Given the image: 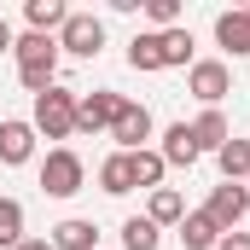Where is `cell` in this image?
<instances>
[{
    "label": "cell",
    "instance_id": "cell-1",
    "mask_svg": "<svg viewBox=\"0 0 250 250\" xmlns=\"http://www.w3.org/2000/svg\"><path fill=\"white\" fill-rule=\"evenodd\" d=\"M12 59H18V82H23L29 93H47V87L59 82V41H53V35H18Z\"/></svg>",
    "mask_w": 250,
    "mask_h": 250
},
{
    "label": "cell",
    "instance_id": "cell-2",
    "mask_svg": "<svg viewBox=\"0 0 250 250\" xmlns=\"http://www.w3.org/2000/svg\"><path fill=\"white\" fill-rule=\"evenodd\" d=\"M35 134H47V140H70L76 134V93L70 87H47V93H35Z\"/></svg>",
    "mask_w": 250,
    "mask_h": 250
},
{
    "label": "cell",
    "instance_id": "cell-3",
    "mask_svg": "<svg viewBox=\"0 0 250 250\" xmlns=\"http://www.w3.org/2000/svg\"><path fill=\"white\" fill-rule=\"evenodd\" d=\"M82 181H87V163H82L70 146H53L47 163H41V192H47V198H76Z\"/></svg>",
    "mask_w": 250,
    "mask_h": 250
},
{
    "label": "cell",
    "instance_id": "cell-4",
    "mask_svg": "<svg viewBox=\"0 0 250 250\" xmlns=\"http://www.w3.org/2000/svg\"><path fill=\"white\" fill-rule=\"evenodd\" d=\"M187 93L204 105V111H221V99L233 93V70L221 59H192V70H187Z\"/></svg>",
    "mask_w": 250,
    "mask_h": 250
},
{
    "label": "cell",
    "instance_id": "cell-5",
    "mask_svg": "<svg viewBox=\"0 0 250 250\" xmlns=\"http://www.w3.org/2000/svg\"><path fill=\"white\" fill-rule=\"evenodd\" d=\"M123 93H111V87H93V93H82L76 99V134H111V123L123 117Z\"/></svg>",
    "mask_w": 250,
    "mask_h": 250
},
{
    "label": "cell",
    "instance_id": "cell-6",
    "mask_svg": "<svg viewBox=\"0 0 250 250\" xmlns=\"http://www.w3.org/2000/svg\"><path fill=\"white\" fill-rule=\"evenodd\" d=\"M53 41H59L64 53H76V59H99V47H105V18H93V12H70Z\"/></svg>",
    "mask_w": 250,
    "mask_h": 250
},
{
    "label": "cell",
    "instance_id": "cell-7",
    "mask_svg": "<svg viewBox=\"0 0 250 250\" xmlns=\"http://www.w3.org/2000/svg\"><path fill=\"white\" fill-rule=\"evenodd\" d=\"M204 215H209V221H215L221 233H239V221L250 215V187H239V181H221V187L209 192Z\"/></svg>",
    "mask_w": 250,
    "mask_h": 250
},
{
    "label": "cell",
    "instance_id": "cell-8",
    "mask_svg": "<svg viewBox=\"0 0 250 250\" xmlns=\"http://www.w3.org/2000/svg\"><path fill=\"white\" fill-rule=\"evenodd\" d=\"M29 157H35V123L6 117V123H0V163H6V169H23Z\"/></svg>",
    "mask_w": 250,
    "mask_h": 250
},
{
    "label": "cell",
    "instance_id": "cell-9",
    "mask_svg": "<svg viewBox=\"0 0 250 250\" xmlns=\"http://www.w3.org/2000/svg\"><path fill=\"white\" fill-rule=\"evenodd\" d=\"M111 140H117V151H146V140H151V111L128 99L123 117L111 123Z\"/></svg>",
    "mask_w": 250,
    "mask_h": 250
},
{
    "label": "cell",
    "instance_id": "cell-10",
    "mask_svg": "<svg viewBox=\"0 0 250 250\" xmlns=\"http://www.w3.org/2000/svg\"><path fill=\"white\" fill-rule=\"evenodd\" d=\"M157 157H163L169 169H192V163H198V140H192V123H169V128H163V146H157Z\"/></svg>",
    "mask_w": 250,
    "mask_h": 250
},
{
    "label": "cell",
    "instance_id": "cell-11",
    "mask_svg": "<svg viewBox=\"0 0 250 250\" xmlns=\"http://www.w3.org/2000/svg\"><path fill=\"white\" fill-rule=\"evenodd\" d=\"M215 41H221L233 59H245L250 53V6H233V12L215 18Z\"/></svg>",
    "mask_w": 250,
    "mask_h": 250
},
{
    "label": "cell",
    "instance_id": "cell-12",
    "mask_svg": "<svg viewBox=\"0 0 250 250\" xmlns=\"http://www.w3.org/2000/svg\"><path fill=\"white\" fill-rule=\"evenodd\" d=\"M53 250H99V227L87 215H64L53 227Z\"/></svg>",
    "mask_w": 250,
    "mask_h": 250
},
{
    "label": "cell",
    "instance_id": "cell-13",
    "mask_svg": "<svg viewBox=\"0 0 250 250\" xmlns=\"http://www.w3.org/2000/svg\"><path fill=\"white\" fill-rule=\"evenodd\" d=\"M221 239H227V233H221L204 209H187V215H181V245H187V250H215Z\"/></svg>",
    "mask_w": 250,
    "mask_h": 250
},
{
    "label": "cell",
    "instance_id": "cell-14",
    "mask_svg": "<svg viewBox=\"0 0 250 250\" xmlns=\"http://www.w3.org/2000/svg\"><path fill=\"white\" fill-rule=\"evenodd\" d=\"M99 192H105V198H128V192H134V163H128V151H111V157L99 163Z\"/></svg>",
    "mask_w": 250,
    "mask_h": 250
},
{
    "label": "cell",
    "instance_id": "cell-15",
    "mask_svg": "<svg viewBox=\"0 0 250 250\" xmlns=\"http://www.w3.org/2000/svg\"><path fill=\"white\" fill-rule=\"evenodd\" d=\"M192 140H198V157H204V151H221V146L233 140V123H227L221 111H198V123H192Z\"/></svg>",
    "mask_w": 250,
    "mask_h": 250
},
{
    "label": "cell",
    "instance_id": "cell-16",
    "mask_svg": "<svg viewBox=\"0 0 250 250\" xmlns=\"http://www.w3.org/2000/svg\"><path fill=\"white\" fill-rule=\"evenodd\" d=\"M181 215H187V198H181L175 187L151 192V204H146V221H151V227H181Z\"/></svg>",
    "mask_w": 250,
    "mask_h": 250
},
{
    "label": "cell",
    "instance_id": "cell-17",
    "mask_svg": "<svg viewBox=\"0 0 250 250\" xmlns=\"http://www.w3.org/2000/svg\"><path fill=\"white\" fill-rule=\"evenodd\" d=\"M23 18H29V35H53V29H64L70 6L64 0H23Z\"/></svg>",
    "mask_w": 250,
    "mask_h": 250
},
{
    "label": "cell",
    "instance_id": "cell-18",
    "mask_svg": "<svg viewBox=\"0 0 250 250\" xmlns=\"http://www.w3.org/2000/svg\"><path fill=\"white\" fill-rule=\"evenodd\" d=\"M215 163H221V175H227V181L250 187V140H227V146L215 151Z\"/></svg>",
    "mask_w": 250,
    "mask_h": 250
},
{
    "label": "cell",
    "instance_id": "cell-19",
    "mask_svg": "<svg viewBox=\"0 0 250 250\" xmlns=\"http://www.w3.org/2000/svg\"><path fill=\"white\" fill-rule=\"evenodd\" d=\"M128 70H140V76L163 70V47H157V29H151V35H134V41H128Z\"/></svg>",
    "mask_w": 250,
    "mask_h": 250
},
{
    "label": "cell",
    "instance_id": "cell-20",
    "mask_svg": "<svg viewBox=\"0 0 250 250\" xmlns=\"http://www.w3.org/2000/svg\"><path fill=\"white\" fill-rule=\"evenodd\" d=\"M157 47H163V70H192V29H163L157 35Z\"/></svg>",
    "mask_w": 250,
    "mask_h": 250
},
{
    "label": "cell",
    "instance_id": "cell-21",
    "mask_svg": "<svg viewBox=\"0 0 250 250\" xmlns=\"http://www.w3.org/2000/svg\"><path fill=\"white\" fill-rule=\"evenodd\" d=\"M128 163H134V187H146V192H157L163 175H169V163L157 151H128Z\"/></svg>",
    "mask_w": 250,
    "mask_h": 250
},
{
    "label": "cell",
    "instance_id": "cell-22",
    "mask_svg": "<svg viewBox=\"0 0 250 250\" xmlns=\"http://www.w3.org/2000/svg\"><path fill=\"white\" fill-rule=\"evenodd\" d=\"M163 245V227H151L146 215H128L123 221V250H157Z\"/></svg>",
    "mask_w": 250,
    "mask_h": 250
},
{
    "label": "cell",
    "instance_id": "cell-23",
    "mask_svg": "<svg viewBox=\"0 0 250 250\" xmlns=\"http://www.w3.org/2000/svg\"><path fill=\"white\" fill-rule=\"evenodd\" d=\"M23 245V204L18 198H0V250Z\"/></svg>",
    "mask_w": 250,
    "mask_h": 250
},
{
    "label": "cell",
    "instance_id": "cell-24",
    "mask_svg": "<svg viewBox=\"0 0 250 250\" xmlns=\"http://www.w3.org/2000/svg\"><path fill=\"white\" fill-rule=\"evenodd\" d=\"M146 18L157 23V35L163 29H181V0H146Z\"/></svg>",
    "mask_w": 250,
    "mask_h": 250
},
{
    "label": "cell",
    "instance_id": "cell-25",
    "mask_svg": "<svg viewBox=\"0 0 250 250\" xmlns=\"http://www.w3.org/2000/svg\"><path fill=\"white\" fill-rule=\"evenodd\" d=\"M215 250H250V233H227V239H221Z\"/></svg>",
    "mask_w": 250,
    "mask_h": 250
},
{
    "label": "cell",
    "instance_id": "cell-26",
    "mask_svg": "<svg viewBox=\"0 0 250 250\" xmlns=\"http://www.w3.org/2000/svg\"><path fill=\"white\" fill-rule=\"evenodd\" d=\"M12 47H18V35H12V23L0 18V53H12Z\"/></svg>",
    "mask_w": 250,
    "mask_h": 250
},
{
    "label": "cell",
    "instance_id": "cell-27",
    "mask_svg": "<svg viewBox=\"0 0 250 250\" xmlns=\"http://www.w3.org/2000/svg\"><path fill=\"white\" fill-rule=\"evenodd\" d=\"M18 250H53V239H23Z\"/></svg>",
    "mask_w": 250,
    "mask_h": 250
}]
</instances>
